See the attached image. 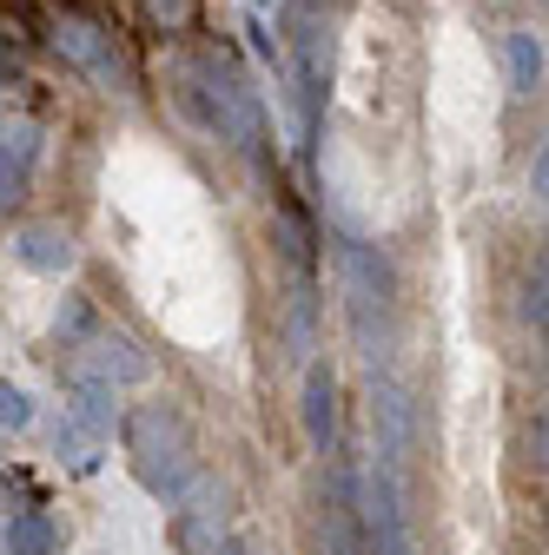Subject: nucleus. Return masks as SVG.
I'll return each instance as SVG.
<instances>
[{
	"label": "nucleus",
	"mask_w": 549,
	"mask_h": 555,
	"mask_svg": "<svg viewBox=\"0 0 549 555\" xmlns=\"http://www.w3.org/2000/svg\"><path fill=\"white\" fill-rule=\"evenodd\" d=\"M213 555H258V548H252V542H219Z\"/></svg>",
	"instance_id": "nucleus-23"
},
{
	"label": "nucleus",
	"mask_w": 549,
	"mask_h": 555,
	"mask_svg": "<svg viewBox=\"0 0 549 555\" xmlns=\"http://www.w3.org/2000/svg\"><path fill=\"white\" fill-rule=\"evenodd\" d=\"M14 258L27 264V271H40V278H66L74 271V238H66L60 225H21L14 232Z\"/></svg>",
	"instance_id": "nucleus-14"
},
{
	"label": "nucleus",
	"mask_w": 549,
	"mask_h": 555,
	"mask_svg": "<svg viewBox=\"0 0 549 555\" xmlns=\"http://www.w3.org/2000/svg\"><path fill=\"white\" fill-rule=\"evenodd\" d=\"M173 509H179V548H186V555H213V548L226 542V490H219L205 469L186 482V496H179Z\"/></svg>",
	"instance_id": "nucleus-10"
},
{
	"label": "nucleus",
	"mask_w": 549,
	"mask_h": 555,
	"mask_svg": "<svg viewBox=\"0 0 549 555\" xmlns=\"http://www.w3.org/2000/svg\"><path fill=\"white\" fill-rule=\"evenodd\" d=\"M27 424H34V403H27V390L0 377V430H8V437H21Z\"/></svg>",
	"instance_id": "nucleus-20"
},
{
	"label": "nucleus",
	"mask_w": 549,
	"mask_h": 555,
	"mask_svg": "<svg viewBox=\"0 0 549 555\" xmlns=\"http://www.w3.org/2000/svg\"><path fill=\"white\" fill-rule=\"evenodd\" d=\"M66 397H74V424L87 437H113L119 430V397H113V384H100L87 371H66Z\"/></svg>",
	"instance_id": "nucleus-13"
},
{
	"label": "nucleus",
	"mask_w": 549,
	"mask_h": 555,
	"mask_svg": "<svg viewBox=\"0 0 549 555\" xmlns=\"http://www.w3.org/2000/svg\"><path fill=\"white\" fill-rule=\"evenodd\" d=\"M371 437H378V463L384 469H410L418 463V397H410L397 377H384L371 364Z\"/></svg>",
	"instance_id": "nucleus-6"
},
{
	"label": "nucleus",
	"mask_w": 549,
	"mask_h": 555,
	"mask_svg": "<svg viewBox=\"0 0 549 555\" xmlns=\"http://www.w3.org/2000/svg\"><path fill=\"white\" fill-rule=\"evenodd\" d=\"M40 166V126L34 119H0V212H14Z\"/></svg>",
	"instance_id": "nucleus-11"
},
{
	"label": "nucleus",
	"mask_w": 549,
	"mask_h": 555,
	"mask_svg": "<svg viewBox=\"0 0 549 555\" xmlns=\"http://www.w3.org/2000/svg\"><path fill=\"white\" fill-rule=\"evenodd\" d=\"M523 318L542 331V264H536V278H529V292H523Z\"/></svg>",
	"instance_id": "nucleus-22"
},
{
	"label": "nucleus",
	"mask_w": 549,
	"mask_h": 555,
	"mask_svg": "<svg viewBox=\"0 0 549 555\" xmlns=\"http://www.w3.org/2000/svg\"><path fill=\"white\" fill-rule=\"evenodd\" d=\"M74 371H87V377H100V384H146L153 377V358L132 344L126 331H113V324H87L80 337H74Z\"/></svg>",
	"instance_id": "nucleus-7"
},
{
	"label": "nucleus",
	"mask_w": 549,
	"mask_h": 555,
	"mask_svg": "<svg viewBox=\"0 0 549 555\" xmlns=\"http://www.w3.org/2000/svg\"><path fill=\"white\" fill-rule=\"evenodd\" d=\"M119 437H126V456H132V476H140V490L153 503H179L186 482L199 476V456H192V437L179 424V410L166 403H140L119 416Z\"/></svg>",
	"instance_id": "nucleus-2"
},
{
	"label": "nucleus",
	"mask_w": 549,
	"mask_h": 555,
	"mask_svg": "<svg viewBox=\"0 0 549 555\" xmlns=\"http://www.w3.org/2000/svg\"><path fill=\"white\" fill-rule=\"evenodd\" d=\"M503 66H510V93H516V100H529V93L542 87V40H536L529 27H523V34H510Z\"/></svg>",
	"instance_id": "nucleus-16"
},
{
	"label": "nucleus",
	"mask_w": 549,
	"mask_h": 555,
	"mask_svg": "<svg viewBox=\"0 0 549 555\" xmlns=\"http://www.w3.org/2000/svg\"><path fill=\"white\" fill-rule=\"evenodd\" d=\"M337 271H345V318H352V337L371 364H384L397 351V271L378 245L365 238H345L337 245Z\"/></svg>",
	"instance_id": "nucleus-3"
},
{
	"label": "nucleus",
	"mask_w": 549,
	"mask_h": 555,
	"mask_svg": "<svg viewBox=\"0 0 549 555\" xmlns=\"http://www.w3.org/2000/svg\"><path fill=\"white\" fill-rule=\"evenodd\" d=\"M285 331H292V351H298V358H311V351H318V298H311V278H298V285H292Z\"/></svg>",
	"instance_id": "nucleus-17"
},
{
	"label": "nucleus",
	"mask_w": 549,
	"mask_h": 555,
	"mask_svg": "<svg viewBox=\"0 0 549 555\" xmlns=\"http://www.w3.org/2000/svg\"><path fill=\"white\" fill-rule=\"evenodd\" d=\"M271 232H279V251H285V264H292L298 278H311V225L292 212V205H279V212H271Z\"/></svg>",
	"instance_id": "nucleus-18"
},
{
	"label": "nucleus",
	"mask_w": 549,
	"mask_h": 555,
	"mask_svg": "<svg viewBox=\"0 0 549 555\" xmlns=\"http://www.w3.org/2000/svg\"><path fill=\"white\" fill-rule=\"evenodd\" d=\"M358 535H365V555H418L397 469H384V463H371L365 482H358Z\"/></svg>",
	"instance_id": "nucleus-5"
},
{
	"label": "nucleus",
	"mask_w": 549,
	"mask_h": 555,
	"mask_svg": "<svg viewBox=\"0 0 549 555\" xmlns=\"http://www.w3.org/2000/svg\"><path fill=\"white\" fill-rule=\"evenodd\" d=\"M318 555H365V535H358V476L345 463H331L324 503H318Z\"/></svg>",
	"instance_id": "nucleus-9"
},
{
	"label": "nucleus",
	"mask_w": 549,
	"mask_h": 555,
	"mask_svg": "<svg viewBox=\"0 0 549 555\" xmlns=\"http://www.w3.org/2000/svg\"><path fill=\"white\" fill-rule=\"evenodd\" d=\"M47 40L60 47V60H74L87 80H100V87H126V53H119V40H113L100 21H87V14H60Z\"/></svg>",
	"instance_id": "nucleus-8"
},
{
	"label": "nucleus",
	"mask_w": 549,
	"mask_h": 555,
	"mask_svg": "<svg viewBox=\"0 0 549 555\" xmlns=\"http://www.w3.org/2000/svg\"><path fill=\"white\" fill-rule=\"evenodd\" d=\"M173 93H179V106H186L205 132H213V139H226L239 159L258 166V153H265V100H258V87L245 80V66H239L226 47L186 53V60L173 66Z\"/></svg>",
	"instance_id": "nucleus-1"
},
{
	"label": "nucleus",
	"mask_w": 549,
	"mask_h": 555,
	"mask_svg": "<svg viewBox=\"0 0 549 555\" xmlns=\"http://www.w3.org/2000/svg\"><path fill=\"white\" fill-rule=\"evenodd\" d=\"M140 8H146V21H153L159 34H186V27H192V8H199V0H140Z\"/></svg>",
	"instance_id": "nucleus-21"
},
{
	"label": "nucleus",
	"mask_w": 549,
	"mask_h": 555,
	"mask_svg": "<svg viewBox=\"0 0 549 555\" xmlns=\"http://www.w3.org/2000/svg\"><path fill=\"white\" fill-rule=\"evenodd\" d=\"M53 456H60V463H66V469H93V463H100V456H93V443H87V430H80V424H60V430H53Z\"/></svg>",
	"instance_id": "nucleus-19"
},
{
	"label": "nucleus",
	"mask_w": 549,
	"mask_h": 555,
	"mask_svg": "<svg viewBox=\"0 0 549 555\" xmlns=\"http://www.w3.org/2000/svg\"><path fill=\"white\" fill-rule=\"evenodd\" d=\"M298 416H305V437H311V450H318V456H331V450H337V377H331L324 364H311V371H305Z\"/></svg>",
	"instance_id": "nucleus-12"
},
{
	"label": "nucleus",
	"mask_w": 549,
	"mask_h": 555,
	"mask_svg": "<svg viewBox=\"0 0 549 555\" xmlns=\"http://www.w3.org/2000/svg\"><path fill=\"white\" fill-rule=\"evenodd\" d=\"M285 53H292L298 113H305V139H311L318 132V113H324V93H331V60H337L331 14L318 8V0H285Z\"/></svg>",
	"instance_id": "nucleus-4"
},
{
	"label": "nucleus",
	"mask_w": 549,
	"mask_h": 555,
	"mask_svg": "<svg viewBox=\"0 0 549 555\" xmlns=\"http://www.w3.org/2000/svg\"><path fill=\"white\" fill-rule=\"evenodd\" d=\"M60 548V522L40 509H21L8 529H0V555H53Z\"/></svg>",
	"instance_id": "nucleus-15"
}]
</instances>
